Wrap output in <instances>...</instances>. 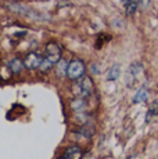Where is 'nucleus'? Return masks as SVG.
Listing matches in <instances>:
<instances>
[{
	"label": "nucleus",
	"mask_w": 158,
	"mask_h": 159,
	"mask_svg": "<svg viewBox=\"0 0 158 159\" xmlns=\"http://www.w3.org/2000/svg\"><path fill=\"white\" fill-rule=\"evenodd\" d=\"M121 75V66L118 65V64H115V65H112L110 68V71L107 73V80L108 82H112V80H117L118 78H119Z\"/></svg>",
	"instance_id": "6e6552de"
},
{
	"label": "nucleus",
	"mask_w": 158,
	"mask_h": 159,
	"mask_svg": "<svg viewBox=\"0 0 158 159\" xmlns=\"http://www.w3.org/2000/svg\"><path fill=\"white\" fill-rule=\"evenodd\" d=\"M147 90L146 89H140V90L136 93V96L133 97V102L135 104H139V102H144L147 100Z\"/></svg>",
	"instance_id": "9d476101"
},
{
	"label": "nucleus",
	"mask_w": 158,
	"mask_h": 159,
	"mask_svg": "<svg viewBox=\"0 0 158 159\" xmlns=\"http://www.w3.org/2000/svg\"><path fill=\"white\" fill-rule=\"evenodd\" d=\"M44 51H46V57L44 58H46L47 61H50L53 65L61 60V48H60V46L57 43H54V42L47 43Z\"/></svg>",
	"instance_id": "20e7f679"
},
{
	"label": "nucleus",
	"mask_w": 158,
	"mask_h": 159,
	"mask_svg": "<svg viewBox=\"0 0 158 159\" xmlns=\"http://www.w3.org/2000/svg\"><path fill=\"white\" fill-rule=\"evenodd\" d=\"M142 72V64L135 61L129 65L128 68V72H126V79H125V83L128 87H133L136 84V80H137V76L140 75Z\"/></svg>",
	"instance_id": "7ed1b4c3"
},
{
	"label": "nucleus",
	"mask_w": 158,
	"mask_h": 159,
	"mask_svg": "<svg viewBox=\"0 0 158 159\" xmlns=\"http://www.w3.org/2000/svg\"><path fill=\"white\" fill-rule=\"evenodd\" d=\"M22 68H24V61L18 57L13 58V60L10 61V64H8V69H10L13 73H16V75L22 71Z\"/></svg>",
	"instance_id": "0eeeda50"
},
{
	"label": "nucleus",
	"mask_w": 158,
	"mask_h": 159,
	"mask_svg": "<svg viewBox=\"0 0 158 159\" xmlns=\"http://www.w3.org/2000/svg\"><path fill=\"white\" fill-rule=\"evenodd\" d=\"M43 57L39 56L38 53H29L26 54V57L24 58V66L26 69H39V65H40Z\"/></svg>",
	"instance_id": "39448f33"
},
{
	"label": "nucleus",
	"mask_w": 158,
	"mask_h": 159,
	"mask_svg": "<svg viewBox=\"0 0 158 159\" xmlns=\"http://www.w3.org/2000/svg\"><path fill=\"white\" fill-rule=\"evenodd\" d=\"M93 89H95V86H93L92 79L87 78V76H83V78L78 79L77 83L72 86V91H74L75 96L85 98V97H89L93 93Z\"/></svg>",
	"instance_id": "f257e3e1"
},
{
	"label": "nucleus",
	"mask_w": 158,
	"mask_h": 159,
	"mask_svg": "<svg viewBox=\"0 0 158 159\" xmlns=\"http://www.w3.org/2000/svg\"><path fill=\"white\" fill-rule=\"evenodd\" d=\"M157 114H158V100H156L154 102L150 104V107H148V112H147V115H146V120L148 122L151 119V116H154Z\"/></svg>",
	"instance_id": "9b49d317"
},
{
	"label": "nucleus",
	"mask_w": 158,
	"mask_h": 159,
	"mask_svg": "<svg viewBox=\"0 0 158 159\" xmlns=\"http://www.w3.org/2000/svg\"><path fill=\"white\" fill-rule=\"evenodd\" d=\"M85 107H86V102H85L83 98H77V100H74V101L71 102V108L74 109V111H77V112L85 111Z\"/></svg>",
	"instance_id": "1a4fd4ad"
},
{
	"label": "nucleus",
	"mask_w": 158,
	"mask_h": 159,
	"mask_svg": "<svg viewBox=\"0 0 158 159\" xmlns=\"http://www.w3.org/2000/svg\"><path fill=\"white\" fill-rule=\"evenodd\" d=\"M81 158H82V149L78 145L69 147L64 152V159H81Z\"/></svg>",
	"instance_id": "423d86ee"
},
{
	"label": "nucleus",
	"mask_w": 158,
	"mask_h": 159,
	"mask_svg": "<svg viewBox=\"0 0 158 159\" xmlns=\"http://www.w3.org/2000/svg\"><path fill=\"white\" fill-rule=\"evenodd\" d=\"M137 2H126L125 3V11L128 15H132L136 13V10H137Z\"/></svg>",
	"instance_id": "ddd939ff"
},
{
	"label": "nucleus",
	"mask_w": 158,
	"mask_h": 159,
	"mask_svg": "<svg viewBox=\"0 0 158 159\" xmlns=\"http://www.w3.org/2000/svg\"><path fill=\"white\" fill-rule=\"evenodd\" d=\"M81 134H83L85 137H92L93 134H95V127L93 126H85V127H82L81 129Z\"/></svg>",
	"instance_id": "2eb2a0df"
},
{
	"label": "nucleus",
	"mask_w": 158,
	"mask_h": 159,
	"mask_svg": "<svg viewBox=\"0 0 158 159\" xmlns=\"http://www.w3.org/2000/svg\"><path fill=\"white\" fill-rule=\"evenodd\" d=\"M67 68H68V62H67L65 60H60L58 65H57V75L65 76L67 75Z\"/></svg>",
	"instance_id": "f8f14e48"
},
{
	"label": "nucleus",
	"mask_w": 158,
	"mask_h": 159,
	"mask_svg": "<svg viewBox=\"0 0 158 159\" xmlns=\"http://www.w3.org/2000/svg\"><path fill=\"white\" fill-rule=\"evenodd\" d=\"M85 62L82 60H72L71 62L68 64V68H67V76H68L71 80H78V79L83 78L85 73Z\"/></svg>",
	"instance_id": "f03ea898"
},
{
	"label": "nucleus",
	"mask_w": 158,
	"mask_h": 159,
	"mask_svg": "<svg viewBox=\"0 0 158 159\" xmlns=\"http://www.w3.org/2000/svg\"><path fill=\"white\" fill-rule=\"evenodd\" d=\"M130 158H132V157H128V158H126V159H130Z\"/></svg>",
	"instance_id": "dca6fc26"
},
{
	"label": "nucleus",
	"mask_w": 158,
	"mask_h": 159,
	"mask_svg": "<svg viewBox=\"0 0 158 159\" xmlns=\"http://www.w3.org/2000/svg\"><path fill=\"white\" fill-rule=\"evenodd\" d=\"M51 68H53V64H51L50 61H47L46 58H43L42 62H40V65H39V69H40L42 72H49Z\"/></svg>",
	"instance_id": "4468645a"
}]
</instances>
